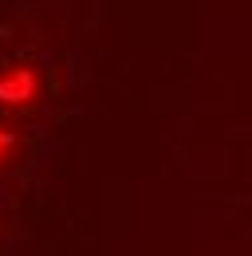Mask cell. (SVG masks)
<instances>
[{
	"instance_id": "obj_1",
	"label": "cell",
	"mask_w": 252,
	"mask_h": 256,
	"mask_svg": "<svg viewBox=\"0 0 252 256\" xmlns=\"http://www.w3.org/2000/svg\"><path fill=\"white\" fill-rule=\"evenodd\" d=\"M36 91V79L28 71H12L8 79H0V102H24Z\"/></svg>"
},
{
	"instance_id": "obj_2",
	"label": "cell",
	"mask_w": 252,
	"mask_h": 256,
	"mask_svg": "<svg viewBox=\"0 0 252 256\" xmlns=\"http://www.w3.org/2000/svg\"><path fill=\"white\" fill-rule=\"evenodd\" d=\"M8 146H12V134H0V154H4Z\"/></svg>"
}]
</instances>
